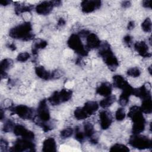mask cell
Returning <instances> with one entry per match:
<instances>
[{
    "instance_id": "21",
    "label": "cell",
    "mask_w": 152,
    "mask_h": 152,
    "mask_svg": "<svg viewBox=\"0 0 152 152\" xmlns=\"http://www.w3.org/2000/svg\"><path fill=\"white\" fill-rule=\"evenodd\" d=\"M87 115L89 116L94 114L99 109V104L96 102L88 101L84 104L83 107Z\"/></svg>"
},
{
    "instance_id": "42",
    "label": "cell",
    "mask_w": 152,
    "mask_h": 152,
    "mask_svg": "<svg viewBox=\"0 0 152 152\" xmlns=\"http://www.w3.org/2000/svg\"><path fill=\"white\" fill-rule=\"evenodd\" d=\"M7 146H8V142H7L6 141H5V140L1 139V149H2L3 147L7 148Z\"/></svg>"
},
{
    "instance_id": "15",
    "label": "cell",
    "mask_w": 152,
    "mask_h": 152,
    "mask_svg": "<svg viewBox=\"0 0 152 152\" xmlns=\"http://www.w3.org/2000/svg\"><path fill=\"white\" fill-rule=\"evenodd\" d=\"M134 88L129 84H128L123 89H122V93L120 95L119 99V103L122 106H126L127 103L129 102V98L131 94H132Z\"/></svg>"
},
{
    "instance_id": "26",
    "label": "cell",
    "mask_w": 152,
    "mask_h": 152,
    "mask_svg": "<svg viewBox=\"0 0 152 152\" xmlns=\"http://www.w3.org/2000/svg\"><path fill=\"white\" fill-rule=\"evenodd\" d=\"M116 97L114 95H109L106 96V98L103 99L100 102V106L103 108L108 107L109 106H111L115 101Z\"/></svg>"
},
{
    "instance_id": "45",
    "label": "cell",
    "mask_w": 152,
    "mask_h": 152,
    "mask_svg": "<svg viewBox=\"0 0 152 152\" xmlns=\"http://www.w3.org/2000/svg\"><path fill=\"white\" fill-rule=\"evenodd\" d=\"M8 48L10 49H11V50H15L16 49V46H15V45L14 43H11V44L9 45Z\"/></svg>"
},
{
    "instance_id": "25",
    "label": "cell",
    "mask_w": 152,
    "mask_h": 152,
    "mask_svg": "<svg viewBox=\"0 0 152 152\" xmlns=\"http://www.w3.org/2000/svg\"><path fill=\"white\" fill-rule=\"evenodd\" d=\"M94 133L93 125L90 122H86L84 124V134L85 137L91 138Z\"/></svg>"
},
{
    "instance_id": "29",
    "label": "cell",
    "mask_w": 152,
    "mask_h": 152,
    "mask_svg": "<svg viewBox=\"0 0 152 152\" xmlns=\"http://www.w3.org/2000/svg\"><path fill=\"white\" fill-rule=\"evenodd\" d=\"M33 7L32 5H16L15 8V12L17 14H19L20 13L28 12L32 10Z\"/></svg>"
},
{
    "instance_id": "33",
    "label": "cell",
    "mask_w": 152,
    "mask_h": 152,
    "mask_svg": "<svg viewBox=\"0 0 152 152\" xmlns=\"http://www.w3.org/2000/svg\"><path fill=\"white\" fill-rule=\"evenodd\" d=\"M14 126H15V124L12 121L8 120L5 122V123L4 125L3 131L4 132H10L12 130H13Z\"/></svg>"
},
{
    "instance_id": "2",
    "label": "cell",
    "mask_w": 152,
    "mask_h": 152,
    "mask_svg": "<svg viewBox=\"0 0 152 152\" xmlns=\"http://www.w3.org/2000/svg\"><path fill=\"white\" fill-rule=\"evenodd\" d=\"M128 116L134 122L132 129L133 134H139L144 130L145 120L140 107L137 106H132L129 109Z\"/></svg>"
},
{
    "instance_id": "24",
    "label": "cell",
    "mask_w": 152,
    "mask_h": 152,
    "mask_svg": "<svg viewBox=\"0 0 152 152\" xmlns=\"http://www.w3.org/2000/svg\"><path fill=\"white\" fill-rule=\"evenodd\" d=\"M141 111L145 113H151L152 111V101L151 97H148L143 99L141 106L140 107Z\"/></svg>"
},
{
    "instance_id": "17",
    "label": "cell",
    "mask_w": 152,
    "mask_h": 152,
    "mask_svg": "<svg viewBox=\"0 0 152 152\" xmlns=\"http://www.w3.org/2000/svg\"><path fill=\"white\" fill-rule=\"evenodd\" d=\"M35 72L36 75L40 78L48 80L52 78H53V74L50 72L45 69L43 66H38L35 68Z\"/></svg>"
},
{
    "instance_id": "14",
    "label": "cell",
    "mask_w": 152,
    "mask_h": 152,
    "mask_svg": "<svg viewBox=\"0 0 152 152\" xmlns=\"http://www.w3.org/2000/svg\"><path fill=\"white\" fill-rule=\"evenodd\" d=\"M86 49H93L99 48L101 44V41L96 34L89 33L86 36Z\"/></svg>"
},
{
    "instance_id": "40",
    "label": "cell",
    "mask_w": 152,
    "mask_h": 152,
    "mask_svg": "<svg viewBox=\"0 0 152 152\" xmlns=\"http://www.w3.org/2000/svg\"><path fill=\"white\" fill-rule=\"evenodd\" d=\"M131 5V2H130V1H124V2H122V6L124 8H128V7H130Z\"/></svg>"
},
{
    "instance_id": "18",
    "label": "cell",
    "mask_w": 152,
    "mask_h": 152,
    "mask_svg": "<svg viewBox=\"0 0 152 152\" xmlns=\"http://www.w3.org/2000/svg\"><path fill=\"white\" fill-rule=\"evenodd\" d=\"M112 90V86L110 83L105 82L102 83L96 89V93L102 96H108L111 94Z\"/></svg>"
},
{
    "instance_id": "1",
    "label": "cell",
    "mask_w": 152,
    "mask_h": 152,
    "mask_svg": "<svg viewBox=\"0 0 152 152\" xmlns=\"http://www.w3.org/2000/svg\"><path fill=\"white\" fill-rule=\"evenodd\" d=\"M32 26L30 22H25L12 28L9 31L11 37L24 41L30 40L34 37L32 33Z\"/></svg>"
},
{
    "instance_id": "28",
    "label": "cell",
    "mask_w": 152,
    "mask_h": 152,
    "mask_svg": "<svg viewBox=\"0 0 152 152\" xmlns=\"http://www.w3.org/2000/svg\"><path fill=\"white\" fill-rule=\"evenodd\" d=\"M74 117L78 120H83L87 118L88 116L84 111L83 107H78L75 109L74 112Z\"/></svg>"
},
{
    "instance_id": "31",
    "label": "cell",
    "mask_w": 152,
    "mask_h": 152,
    "mask_svg": "<svg viewBox=\"0 0 152 152\" xmlns=\"http://www.w3.org/2000/svg\"><path fill=\"white\" fill-rule=\"evenodd\" d=\"M141 28L145 32H151V21L149 18H147L142 22Z\"/></svg>"
},
{
    "instance_id": "38",
    "label": "cell",
    "mask_w": 152,
    "mask_h": 152,
    "mask_svg": "<svg viewBox=\"0 0 152 152\" xmlns=\"http://www.w3.org/2000/svg\"><path fill=\"white\" fill-rule=\"evenodd\" d=\"M124 40L125 43L128 46H130L132 42V37L129 35H126L124 37Z\"/></svg>"
},
{
    "instance_id": "10",
    "label": "cell",
    "mask_w": 152,
    "mask_h": 152,
    "mask_svg": "<svg viewBox=\"0 0 152 152\" xmlns=\"http://www.w3.org/2000/svg\"><path fill=\"white\" fill-rule=\"evenodd\" d=\"M101 6V1L98 0H86L81 4V10L84 13H90L99 9Z\"/></svg>"
},
{
    "instance_id": "7",
    "label": "cell",
    "mask_w": 152,
    "mask_h": 152,
    "mask_svg": "<svg viewBox=\"0 0 152 152\" xmlns=\"http://www.w3.org/2000/svg\"><path fill=\"white\" fill-rule=\"evenodd\" d=\"M35 145L31 141V140L26 138L18 139L14 143L13 147L10 150V151H34Z\"/></svg>"
},
{
    "instance_id": "23",
    "label": "cell",
    "mask_w": 152,
    "mask_h": 152,
    "mask_svg": "<svg viewBox=\"0 0 152 152\" xmlns=\"http://www.w3.org/2000/svg\"><path fill=\"white\" fill-rule=\"evenodd\" d=\"M113 85L115 87L123 89L128 83L125 80V79L120 75H115L113 77Z\"/></svg>"
},
{
    "instance_id": "20",
    "label": "cell",
    "mask_w": 152,
    "mask_h": 152,
    "mask_svg": "<svg viewBox=\"0 0 152 152\" xmlns=\"http://www.w3.org/2000/svg\"><path fill=\"white\" fill-rule=\"evenodd\" d=\"M132 94L142 99V100L151 96L150 90L147 88L145 85H143L138 88H134Z\"/></svg>"
},
{
    "instance_id": "47",
    "label": "cell",
    "mask_w": 152,
    "mask_h": 152,
    "mask_svg": "<svg viewBox=\"0 0 152 152\" xmlns=\"http://www.w3.org/2000/svg\"><path fill=\"white\" fill-rule=\"evenodd\" d=\"M148 70H149V72H150V74H151V66H150L149 67V68H148Z\"/></svg>"
},
{
    "instance_id": "22",
    "label": "cell",
    "mask_w": 152,
    "mask_h": 152,
    "mask_svg": "<svg viewBox=\"0 0 152 152\" xmlns=\"http://www.w3.org/2000/svg\"><path fill=\"white\" fill-rule=\"evenodd\" d=\"M13 62L10 59H4L1 62V78H5L7 76L6 71L12 65Z\"/></svg>"
},
{
    "instance_id": "19",
    "label": "cell",
    "mask_w": 152,
    "mask_h": 152,
    "mask_svg": "<svg viewBox=\"0 0 152 152\" xmlns=\"http://www.w3.org/2000/svg\"><path fill=\"white\" fill-rule=\"evenodd\" d=\"M42 151L44 152L56 151V144L55 140L51 137L46 138L43 142Z\"/></svg>"
},
{
    "instance_id": "5",
    "label": "cell",
    "mask_w": 152,
    "mask_h": 152,
    "mask_svg": "<svg viewBox=\"0 0 152 152\" xmlns=\"http://www.w3.org/2000/svg\"><path fill=\"white\" fill-rule=\"evenodd\" d=\"M129 144L132 147L139 150L151 148L152 147V141L150 138L138 134L132 135L129 140Z\"/></svg>"
},
{
    "instance_id": "11",
    "label": "cell",
    "mask_w": 152,
    "mask_h": 152,
    "mask_svg": "<svg viewBox=\"0 0 152 152\" xmlns=\"http://www.w3.org/2000/svg\"><path fill=\"white\" fill-rule=\"evenodd\" d=\"M13 132L15 135L20 136L23 138L31 140H33L34 138V133L32 131L28 130L26 128L21 125H15L14 127Z\"/></svg>"
},
{
    "instance_id": "27",
    "label": "cell",
    "mask_w": 152,
    "mask_h": 152,
    "mask_svg": "<svg viewBox=\"0 0 152 152\" xmlns=\"http://www.w3.org/2000/svg\"><path fill=\"white\" fill-rule=\"evenodd\" d=\"M48 43L45 40H39L34 43L32 48V53L33 55H36L37 53V51L40 49H44Z\"/></svg>"
},
{
    "instance_id": "4",
    "label": "cell",
    "mask_w": 152,
    "mask_h": 152,
    "mask_svg": "<svg viewBox=\"0 0 152 152\" xmlns=\"http://www.w3.org/2000/svg\"><path fill=\"white\" fill-rule=\"evenodd\" d=\"M68 46L75 52L77 54L82 56L88 55L87 49L83 45L80 37L78 34H72L67 42Z\"/></svg>"
},
{
    "instance_id": "46",
    "label": "cell",
    "mask_w": 152,
    "mask_h": 152,
    "mask_svg": "<svg viewBox=\"0 0 152 152\" xmlns=\"http://www.w3.org/2000/svg\"><path fill=\"white\" fill-rule=\"evenodd\" d=\"M3 118H4V112H3L2 109H1V119L2 120V119H3Z\"/></svg>"
},
{
    "instance_id": "12",
    "label": "cell",
    "mask_w": 152,
    "mask_h": 152,
    "mask_svg": "<svg viewBox=\"0 0 152 152\" xmlns=\"http://www.w3.org/2000/svg\"><path fill=\"white\" fill-rule=\"evenodd\" d=\"M54 7L55 5L52 1H43L36 7V11L39 14L47 15L51 12Z\"/></svg>"
},
{
    "instance_id": "3",
    "label": "cell",
    "mask_w": 152,
    "mask_h": 152,
    "mask_svg": "<svg viewBox=\"0 0 152 152\" xmlns=\"http://www.w3.org/2000/svg\"><path fill=\"white\" fill-rule=\"evenodd\" d=\"M99 53L111 71H115L118 68L119 66L118 61L114 55L110 45L107 42H101Z\"/></svg>"
},
{
    "instance_id": "32",
    "label": "cell",
    "mask_w": 152,
    "mask_h": 152,
    "mask_svg": "<svg viewBox=\"0 0 152 152\" xmlns=\"http://www.w3.org/2000/svg\"><path fill=\"white\" fill-rule=\"evenodd\" d=\"M127 74L132 77H138L141 74V71L139 69V68L137 67H134L129 69L127 71Z\"/></svg>"
},
{
    "instance_id": "6",
    "label": "cell",
    "mask_w": 152,
    "mask_h": 152,
    "mask_svg": "<svg viewBox=\"0 0 152 152\" xmlns=\"http://www.w3.org/2000/svg\"><path fill=\"white\" fill-rule=\"evenodd\" d=\"M72 91L68 89H62L60 91H55L48 99V101L52 105L59 104L68 101L72 97Z\"/></svg>"
},
{
    "instance_id": "41",
    "label": "cell",
    "mask_w": 152,
    "mask_h": 152,
    "mask_svg": "<svg viewBox=\"0 0 152 152\" xmlns=\"http://www.w3.org/2000/svg\"><path fill=\"white\" fill-rule=\"evenodd\" d=\"M65 24V21L64 18H60L58 21V26H63Z\"/></svg>"
},
{
    "instance_id": "16",
    "label": "cell",
    "mask_w": 152,
    "mask_h": 152,
    "mask_svg": "<svg viewBox=\"0 0 152 152\" xmlns=\"http://www.w3.org/2000/svg\"><path fill=\"white\" fill-rule=\"evenodd\" d=\"M134 48L138 54L144 58H149L151 53L149 52L148 46L145 42H137L134 45Z\"/></svg>"
},
{
    "instance_id": "35",
    "label": "cell",
    "mask_w": 152,
    "mask_h": 152,
    "mask_svg": "<svg viewBox=\"0 0 152 152\" xmlns=\"http://www.w3.org/2000/svg\"><path fill=\"white\" fill-rule=\"evenodd\" d=\"M115 118L117 121H121L125 118V113L122 108H118L116 112Z\"/></svg>"
},
{
    "instance_id": "37",
    "label": "cell",
    "mask_w": 152,
    "mask_h": 152,
    "mask_svg": "<svg viewBox=\"0 0 152 152\" xmlns=\"http://www.w3.org/2000/svg\"><path fill=\"white\" fill-rule=\"evenodd\" d=\"M84 137H85L84 134L81 131H80V129L78 127H77L75 128V139L80 142H82L84 140Z\"/></svg>"
},
{
    "instance_id": "30",
    "label": "cell",
    "mask_w": 152,
    "mask_h": 152,
    "mask_svg": "<svg viewBox=\"0 0 152 152\" xmlns=\"http://www.w3.org/2000/svg\"><path fill=\"white\" fill-rule=\"evenodd\" d=\"M110 151H129L128 147L122 144H115L113 145L110 149Z\"/></svg>"
},
{
    "instance_id": "43",
    "label": "cell",
    "mask_w": 152,
    "mask_h": 152,
    "mask_svg": "<svg viewBox=\"0 0 152 152\" xmlns=\"http://www.w3.org/2000/svg\"><path fill=\"white\" fill-rule=\"evenodd\" d=\"M135 26V24L134 22L133 21H131L129 22L128 24V30H131Z\"/></svg>"
},
{
    "instance_id": "13",
    "label": "cell",
    "mask_w": 152,
    "mask_h": 152,
    "mask_svg": "<svg viewBox=\"0 0 152 152\" xmlns=\"http://www.w3.org/2000/svg\"><path fill=\"white\" fill-rule=\"evenodd\" d=\"M100 124L102 129H108L112 124V117L109 112L106 110H103L99 113Z\"/></svg>"
},
{
    "instance_id": "36",
    "label": "cell",
    "mask_w": 152,
    "mask_h": 152,
    "mask_svg": "<svg viewBox=\"0 0 152 152\" xmlns=\"http://www.w3.org/2000/svg\"><path fill=\"white\" fill-rule=\"evenodd\" d=\"M30 57V55L27 52H22L20 53L18 55V56H17V60L18 61L20 62H25L26 61H27Z\"/></svg>"
},
{
    "instance_id": "8",
    "label": "cell",
    "mask_w": 152,
    "mask_h": 152,
    "mask_svg": "<svg viewBox=\"0 0 152 152\" xmlns=\"http://www.w3.org/2000/svg\"><path fill=\"white\" fill-rule=\"evenodd\" d=\"M37 114L40 121L38 122L39 125L42 124H46V122L49 121L50 118V112L46 100L43 99L39 103L37 109Z\"/></svg>"
},
{
    "instance_id": "9",
    "label": "cell",
    "mask_w": 152,
    "mask_h": 152,
    "mask_svg": "<svg viewBox=\"0 0 152 152\" xmlns=\"http://www.w3.org/2000/svg\"><path fill=\"white\" fill-rule=\"evenodd\" d=\"M10 110L23 119H31L33 116V110L25 105L20 104L11 107Z\"/></svg>"
},
{
    "instance_id": "39",
    "label": "cell",
    "mask_w": 152,
    "mask_h": 152,
    "mask_svg": "<svg viewBox=\"0 0 152 152\" xmlns=\"http://www.w3.org/2000/svg\"><path fill=\"white\" fill-rule=\"evenodd\" d=\"M142 6L145 8H151V1L150 0H145L142 1Z\"/></svg>"
},
{
    "instance_id": "44",
    "label": "cell",
    "mask_w": 152,
    "mask_h": 152,
    "mask_svg": "<svg viewBox=\"0 0 152 152\" xmlns=\"http://www.w3.org/2000/svg\"><path fill=\"white\" fill-rule=\"evenodd\" d=\"M11 2V1H8V0H4V1H1L0 2V4L2 5H4V6H6L7 5H8Z\"/></svg>"
},
{
    "instance_id": "34",
    "label": "cell",
    "mask_w": 152,
    "mask_h": 152,
    "mask_svg": "<svg viewBox=\"0 0 152 152\" xmlns=\"http://www.w3.org/2000/svg\"><path fill=\"white\" fill-rule=\"evenodd\" d=\"M73 129L71 128H66L64 129H63L61 132V137L62 138H66L71 136L73 134Z\"/></svg>"
}]
</instances>
